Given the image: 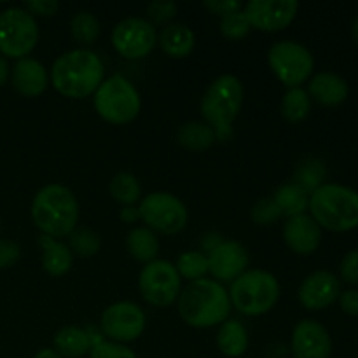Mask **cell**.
Returning a JSON list of instances; mask_svg holds the SVG:
<instances>
[{
    "label": "cell",
    "mask_w": 358,
    "mask_h": 358,
    "mask_svg": "<svg viewBox=\"0 0 358 358\" xmlns=\"http://www.w3.org/2000/svg\"><path fill=\"white\" fill-rule=\"evenodd\" d=\"M283 240L287 247L299 255H310L318 248L322 241V229L313 217L297 215L290 217L283 227Z\"/></svg>",
    "instance_id": "ac0fdd59"
},
{
    "label": "cell",
    "mask_w": 358,
    "mask_h": 358,
    "mask_svg": "<svg viewBox=\"0 0 358 358\" xmlns=\"http://www.w3.org/2000/svg\"><path fill=\"white\" fill-rule=\"evenodd\" d=\"M217 346L227 358H240L248 350V332L238 320H226L217 334Z\"/></svg>",
    "instance_id": "cb8c5ba5"
},
{
    "label": "cell",
    "mask_w": 358,
    "mask_h": 358,
    "mask_svg": "<svg viewBox=\"0 0 358 358\" xmlns=\"http://www.w3.org/2000/svg\"><path fill=\"white\" fill-rule=\"evenodd\" d=\"M275 203L276 206L280 208V213L282 215L290 217H297L303 215L304 210L308 208V203H310V196L308 192H304L299 185L292 184H285L275 192Z\"/></svg>",
    "instance_id": "4316f807"
},
{
    "label": "cell",
    "mask_w": 358,
    "mask_h": 358,
    "mask_svg": "<svg viewBox=\"0 0 358 358\" xmlns=\"http://www.w3.org/2000/svg\"><path fill=\"white\" fill-rule=\"evenodd\" d=\"M280 213V208L276 206L275 199H261V201L255 203V206L252 208V219L259 226H269V224L275 222Z\"/></svg>",
    "instance_id": "d590c367"
},
{
    "label": "cell",
    "mask_w": 358,
    "mask_h": 358,
    "mask_svg": "<svg viewBox=\"0 0 358 358\" xmlns=\"http://www.w3.org/2000/svg\"><path fill=\"white\" fill-rule=\"evenodd\" d=\"M341 278L350 285H358V250H352L343 257L341 266Z\"/></svg>",
    "instance_id": "74e56055"
},
{
    "label": "cell",
    "mask_w": 358,
    "mask_h": 358,
    "mask_svg": "<svg viewBox=\"0 0 358 358\" xmlns=\"http://www.w3.org/2000/svg\"><path fill=\"white\" fill-rule=\"evenodd\" d=\"M38 245L42 247V268L49 276L59 278L70 271L73 257L66 245L51 236H44V234L38 238Z\"/></svg>",
    "instance_id": "44dd1931"
},
{
    "label": "cell",
    "mask_w": 358,
    "mask_h": 358,
    "mask_svg": "<svg viewBox=\"0 0 358 358\" xmlns=\"http://www.w3.org/2000/svg\"><path fill=\"white\" fill-rule=\"evenodd\" d=\"M108 192L117 203L131 206L142 196V187L131 173H117L108 184Z\"/></svg>",
    "instance_id": "f1b7e54d"
},
{
    "label": "cell",
    "mask_w": 358,
    "mask_h": 358,
    "mask_svg": "<svg viewBox=\"0 0 358 358\" xmlns=\"http://www.w3.org/2000/svg\"><path fill=\"white\" fill-rule=\"evenodd\" d=\"M268 62L273 73L287 87H301V84L311 76L315 59L303 44L294 41H280L271 45Z\"/></svg>",
    "instance_id": "30bf717a"
},
{
    "label": "cell",
    "mask_w": 358,
    "mask_h": 358,
    "mask_svg": "<svg viewBox=\"0 0 358 358\" xmlns=\"http://www.w3.org/2000/svg\"><path fill=\"white\" fill-rule=\"evenodd\" d=\"M142 100L136 87L121 76L103 79L94 93V108L103 121L110 124H128L140 114Z\"/></svg>",
    "instance_id": "52a82bcc"
},
{
    "label": "cell",
    "mask_w": 358,
    "mask_h": 358,
    "mask_svg": "<svg viewBox=\"0 0 358 358\" xmlns=\"http://www.w3.org/2000/svg\"><path fill=\"white\" fill-rule=\"evenodd\" d=\"M34 358H63V357L59 355V353L56 352V350H52V348H44V350H41V352L35 353Z\"/></svg>",
    "instance_id": "f6af8a7d"
},
{
    "label": "cell",
    "mask_w": 358,
    "mask_h": 358,
    "mask_svg": "<svg viewBox=\"0 0 358 358\" xmlns=\"http://www.w3.org/2000/svg\"><path fill=\"white\" fill-rule=\"evenodd\" d=\"M112 44L124 58H145L156 48L157 31L154 24L143 17H126L112 30Z\"/></svg>",
    "instance_id": "7c38bea8"
},
{
    "label": "cell",
    "mask_w": 358,
    "mask_h": 358,
    "mask_svg": "<svg viewBox=\"0 0 358 358\" xmlns=\"http://www.w3.org/2000/svg\"><path fill=\"white\" fill-rule=\"evenodd\" d=\"M121 219L122 220H128V222H133V220L138 219V210H135V208H131V206H128V208H126V210H122Z\"/></svg>",
    "instance_id": "ee69618b"
},
{
    "label": "cell",
    "mask_w": 358,
    "mask_h": 358,
    "mask_svg": "<svg viewBox=\"0 0 358 358\" xmlns=\"http://www.w3.org/2000/svg\"><path fill=\"white\" fill-rule=\"evenodd\" d=\"M311 110V98L303 87H290L282 100V115L289 122H301Z\"/></svg>",
    "instance_id": "83f0119b"
},
{
    "label": "cell",
    "mask_w": 358,
    "mask_h": 358,
    "mask_svg": "<svg viewBox=\"0 0 358 358\" xmlns=\"http://www.w3.org/2000/svg\"><path fill=\"white\" fill-rule=\"evenodd\" d=\"M31 219L44 236H70L79 222V203L73 192L62 184H49L31 201Z\"/></svg>",
    "instance_id": "3957f363"
},
{
    "label": "cell",
    "mask_w": 358,
    "mask_h": 358,
    "mask_svg": "<svg viewBox=\"0 0 358 358\" xmlns=\"http://www.w3.org/2000/svg\"><path fill=\"white\" fill-rule=\"evenodd\" d=\"M100 236L87 227H76L70 234V252H76L79 257H93L100 250Z\"/></svg>",
    "instance_id": "d6a6232c"
},
{
    "label": "cell",
    "mask_w": 358,
    "mask_h": 358,
    "mask_svg": "<svg viewBox=\"0 0 358 358\" xmlns=\"http://www.w3.org/2000/svg\"><path fill=\"white\" fill-rule=\"evenodd\" d=\"M231 313L227 290L215 280H194L178 294V315L187 325L208 329L224 324Z\"/></svg>",
    "instance_id": "7a4b0ae2"
},
{
    "label": "cell",
    "mask_w": 358,
    "mask_h": 358,
    "mask_svg": "<svg viewBox=\"0 0 358 358\" xmlns=\"http://www.w3.org/2000/svg\"><path fill=\"white\" fill-rule=\"evenodd\" d=\"M21 257V248L13 240H0V269L16 264Z\"/></svg>",
    "instance_id": "f35d334b"
},
{
    "label": "cell",
    "mask_w": 358,
    "mask_h": 358,
    "mask_svg": "<svg viewBox=\"0 0 358 358\" xmlns=\"http://www.w3.org/2000/svg\"><path fill=\"white\" fill-rule=\"evenodd\" d=\"M55 350L63 358H80L84 355H90V350L93 346V339H91L90 332L84 329L73 327V325H66L62 327L55 334Z\"/></svg>",
    "instance_id": "603a6c76"
},
{
    "label": "cell",
    "mask_w": 358,
    "mask_h": 358,
    "mask_svg": "<svg viewBox=\"0 0 358 358\" xmlns=\"http://www.w3.org/2000/svg\"><path fill=\"white\" fill-rule=\"evenodd\" d=\"M147 13H149L150 20H154L156 23H168L177 14V3L171 0H156L150 3Z\"/></svg>",
    "instance_id": "8d00e7d4"
},
{
    "label": "cell",
    "mask_w": 358,
    "mask_h": 358,
    "mask_svg": "<svg viewBox=\"0 0 358 358\" xmlns=\"http://www.w3.org/2000/svg\"><path fill=\"white\" fill-rule=\"evenodd\" d=\"M243 105V86L234 76H220L210 84L201 100V115L215 131V138L226 142L233 135V122Z\"/></svg>",
    "instance_id": "5b68a950"
},
{
    "label": "cell",
    "mask_w": 358,
    "mask_h": 358,
    "mask_svg": "<svg viewBox=\"0 0 358 358\" xmlns=\"http://www.w3.org/2000/svg\"><path fill=\"white\" fill-rule=\"evenodd\" d=\"M126 245H128L129 255L143 264L156 261L157 254H159V240L149 227H135L129 231Z\"/></svg>",
    "instance_id": "d4e9b609"
},
{
    "label": "cell",
    "mask_w": 358,
    "mask_h": 358,
    "mask_svg": "<svg viewBox=\"0 0 358 358\" xmlns=\"http://www.w3.org/2000/svg\"><path fill=\"white\" fill-rule=\"evenodd\" d=\"M90 358H138L136 353L126 345L114 341L96 339L90 350Z\"/></svg>",
    "instance_id": "e575fe53"
},
{
    "label": "cell",
    "mask_w": 358,
    "mask_h": 358,
    "mask_svg": "<svg viewBox=\"0 0 358 358\" xmlns=\"http://www.w3.org/2000/svg\"><path fill=\"white\" fill-rule=\"evenodd\" d=\"M208 273L220 282H234L248 266V252L238 241H220L208 252Z\"/></svg>",
    "instance_id": "9a60e30c"
},
{
    "label": "cell",
    "mask_w": 358,
    "mask_h": 358,
    "mask_svg": "<svg viewBox=\"0 0 358 358\" xmlns=\"http://www.w3.org/2000/svg\"><path fill=\"white\" fill-rule=\"evenodd\" d=\"M294 358H329L332 353V341L327 329L315 320H303L292 332Z\"/></svg>",
    "instance_id": "2e32d148"
},
{
    "label": "cell",
    "mask_w": 358,
    "mask_h": 358,
    "mask_svg": "<svg viewBox=\"0 0 358 358\" xmlns=\"http://www.w3.org/2000/svg\"><path fill=\"white\" fill-rule=\"evenodd\" d=\"M299 3L296 0H252L243 7L252 28L261 31H280L296 17Z\"/></svg>",
    "instance_id": "5bb4252c"
},
{
    "label": "cell",
    "mask_w": 358,
    "mask_h": 358,
    "mask_svg": "<svg viewBox=\"0 0 358 358\" xmlns=\"http://www.w3.org/2000/svg\"><path fill=\"white\" fill-rule=\"evenodd\" d=\"M175 268L182 278L191 280V282L201 280L208 273V257L203 252H184L178 257Z\"/></svg>",
    "instance_id": "4dcf8cb0"
},
{
    "label": "cell",
    "mask_w": 358,
    "mask_h": 358,
    "mask_svg": "<svg viewBox=\"0 0 358 358\" xmlns=\"http://www.w3.org/2000/svg\"><path fill=\"white\" fill-rule=\"evenodd\" d=\"M203 6L220 17L226 16V14L236 13V10L243 9L241 2H238V0H208V2H205Z\"/></svg>",
    "instance_id": "60d3db41"
},
{
    "label": "cell",
    "mask_w": 358,
    "mask_h": 358,
    "mask_svg": "<svg viewBox=\"0 0 358 358\" xmlns=\"http://www.w3.org/2000/svg\"><path fill=\"white\" fill-rule=\"evenodd\" d=\"M140 294L154 308H166L178 299L180 275L170 261H152L143 266L138 278Z\"/></svg>",
    "instance_id": "8fae6325"
},
{
    "label": "cell",
    "mask_w": 358,
    "mask_h": 358,
    "mask_svg": "<svg viewBox=\"0 0 358 358\" xmlns=\"http://www.w3.org/2000/svg\"><path fill=\"white\" fill-rule=\"evenodd\" d=\"M157 44L170 58H187L194 49L196 37L189 27L173 23L161 30L157 35Z\"/></svg>",
    "instance_id": "7402d4cb"
},
{
    "label": "cell",
    "mask_w": 358,
    "mask_h": 358,
    "mask_svg": "<svg viewBox=\"0 0 358 358\" xmlns=\"http://www.w3.org/2000/svg\"><path fill=\"white\" fill-rule=\"evenodd\" d=\"M231 306L247 317H261L271 311L280 299V283L271 273L250 269L231 285Z\"/></svg>",
    "instance_id": "8992f818"
},
{
    "label": "cell",
    "mask_w": 358,
    "mask_h": 358,
    "mask_svg": "<svg viewBox=\"0 0 358 358\" xmlns=\"http://www.w3.org/2000/svg\"><path fill=\"white\" fill-rule=\"evenodd\" d=\"M138 217L150 231L171 236L187 226L189 213L184 203L170 192H150L140 201Z\"/></svg>",
    "instance_id": "9c48e42d"
},
{
    "label": "cell",
    "mask_w": 358,
    "mask_h": 358,
    "mask_svg": "<svg viewBox=\"0 0 358 358\" xmlns=\"http://www.w3.org/2000/svg\"><path fill=\"white\" fill-rule=\"evenodd\" d=\"M10 77V69H9V63L3 56H0V87L7 83V79Z\"/></svg>",
    "instance_id": "7bdbcfd3"
},
{
    "label": "cell",
    "mask_w": 358,
    "mask_h": 358,
    "mask_svg": "<svg viewBox=\"0 0 358 358\" xmlns=\"http://www.w3.org/2000/svg\"><path fill=\"white\" fill-rule=\"evenodd\" d=\"M177 140L184 149L192 150V152H201V150L210 149L217 138L215 131L206 122L191 121L180 126Z\"/></svg>",
    "instance_id": "484cf974"
},
{
    "label": "cell",
    "mask_w": 358,
    "mask_h": 358,
    "mask_svg": "<svg viewBox=\"0 0 358 358\" xmlns=\"http://www.w3.org/2000/svg\"><path fill=\"white\" fill-rule=\"evenodd\" d=\"M339 304L345 313L358 317V290H346L339 296Z\"/></svg>",
    "instance_id": "b9f144b4"
},
{
    "label": "cell",
    "mask_w": 358,
    "mask_h": 358,
    "mask_svg": "<svg viewBox=\"0 0 358 358\" xmlns=\"http://www.w3.org/2000/svg\"><path fill=\"white\" fill-rule=\"evenodd\" d=\"M105 66L87 49H72L58 56L51 69V83L59 94L73 100L91 96L103 83Z\"/></svg>",
    "instance_id": "6da1fadb"
},
{
    "label": "cell",
    "mask_w": 358,
    "mask_h": 358,
    "mask_svg": "<svg viewBox=\"0 0 358 358\" xmlns=\"http://www.w3.org/2000/svg\"><path fill=\"white\" fill-rule=\"evenodd\" d=\"M308 208L320 227L345 233L358 227V192L346 185L322 184L310 194Z\"/></svg>",
    "instance_id": "277c9868"
},
{
    "label": "cell",
    "mask_w": 358,
    "mask_h": 358,
    "mask_svg": "<svg viewBox=\"0 0 358 358\" xmlns=\"http://www.w3.org/2000/svg\"><path fill=\"white\" fill-rule=\"evenodd\" d=\"M341 296L339 280L329 271H315L301 283L299 301L306 310L320 311L331 306Z\"/></svg>",
    "instance_id": "e0dca14e"
},
{
    "label": "cell",
    "mask_w": 358,
    "mask_h": 358,
    "mask_svg": "<svg viewBox=\"0 0 358 358\" xmlns=\"http://www.w3.org/2000/svg\"><path fill=\"white\" fill-rule=\"evenodd\" d=\"M10 83L20 94L27 98H35L42 94L48 87L49 76L41 62L34 58L17 59L10 70Z\"/></svg>",
    "instance_id": "d6986e66"
},
{
    "label": "cell",
    "mask_w": 358,
    "mask_h": 358,
    "mask_svg": "<svg viewBox=\"0 0 358 358\" xmlns=\"http://www.w3.org/2000/svg\"><path fill=\"white\" fill-rule=\"evenodd\" d=\"M101 332L114 343L136 341L145 331V315L142 308L129 301L114 303L101 313Z\"/></svg>",
    "instance_id": "4fadbf2b"
},
{
    "label": "cell",
    "mask_w": 358,
    "mask_h": 358,
    "mask_svg": "<svg viewBox=\"0 0 358 358\" xmlns=\"http://www.w3.org/2000/svg\"><path fill=\"white\" fill-rule=\"evenodd\" d=\"M325 178V164L318 159H308L297 168L296 171V182L294 184L299 185L304 192L311 194L317 191L322 185Z\"/></svg>",
    "instance_id": "1f68e13d"
},
{
    "label": "cell",
    "mask_w": 358,
    "mask_h": 358,
    "mask_svg": "<svg viewBox=\"0 0 358 358\" xmlns=\"http://www.w3.org/2000/svg\"><path fill=\"white\" fill-rule=\"evenodd\" d=\"M308 94L325 107H336L348 96V84L338 73L320 72L311 79Z\"/></svg>",
    "instance_id": "ffe728a7"
},
{
    "label": "cell",
    "mask_w": 358,
    "mask_h": 358,
    "mask_svg": "<svg viewBox=\"0 0 358 358\" xmlns=\"http://www.w3.org/2000/svg\"><path fill=\"white\" fill-rule=\"evenodd\" d=\"M219 28L220 31H222L224 37L238 41V38L247 37L252 27L250 23H248L247 16L243 14V9H241V10H236V13L226 14V16L220 17Z\"/></svg>",
    "instance_id": "836d02e7"
},
{
    "label": "cell",
    "mask_w": 358,
    "mask_h": 358,
    "mask_svg": "<svg viewBox=\"0 0 358 358\" xmlns=\"http://www.w3.org/2000/svg\"><path fill=\"white\" fill-rule=\"evenodd\" d=\"M352 34H353V38H355V41H357V44H358V16H357V20L353 21Z\"/></svg>",
    "instance_id": "bcb514c9"
},
{
    "label": "cell",
    "mask_w": 358,
    "mask_h": 358,
    "mask_svg": "<svg viewBox=\"0 0 358 358\" xmlns=\"http://www.w3.org/2000/svg\"><path fill=\"white\" fill-rule=\"evenodd\" d=\"M38 42L35 17L23 7H9L0 13V55L23 59Z\"/></svg>",
    "instance_id": "ba28073f"
},
{
    "label": "cell",
    "mask_w": 358,
    "mask_h": 358,
    "mask_svg": "<svg viewBox=\"0 0 358 358\" xmlns=\"http://www.w3.org/2000/svg\"><path fill=\"white\" fill-rule=\"evenodd\" d=\"M24 9L31 14V16H55L59 10L58 0H31V2L24 3Z\"/></svg>",
    "instance_id": "ab89813d"
},
{
    "label": "cell",
    "mask_w": 358,
    "mask_h": 358,
    "mask_svg": "<svg viewBox=\"0 0 358 358\" xmlns=\"http://www.w3.org/2000/svg\"><path fill=\"white\" fill-rule=\"evenodd\" d=\"M70 31H72V37L77 42L84 45H91L100 37V21L96 20L94 14L87 13V10H80L72 17Z\"/></svg>",
    "instance_id": "f546056e"
}]
</instances>
